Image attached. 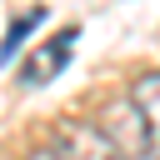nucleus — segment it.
I'll list each match as a JSON object with an SVG mask.
<instances>
[{
	"label": "nucleus",
	"mask_w": 160,
	"mask_h": 160,
	"mask_svg": "<svg viewBox=\"0 0 160 160\" xmlns=\"http://www.w3.org/2000/svg\"><path fill=\"white\" fill-rule=\"evenodd\" d=\"M95 125L105 130V140L115 145V155H120V160H145V150H150V135H145V120L135 115L130 95L110 100V105H105V115H100Z\"/></svg>",
	"instance_id": "obj_1"
},
{
	"label": "nucleus",
	"mask_w": 160,
	"mask_h": 160,
	"mask_svg": "<svg viewBox=\"0 0 160 160\" xmlns=\"http://www.w3.org/2000/svg\"><path fill=\"white\" fill-rule=\"evenodd\" d=\"M50 145H55L60 160H120L95 120H60V130H55Z\"/></svg>",
	"instance_id": "obj_2"
},
{
	"label": "nucleus",
	"mask_w": 160,
	"mask_h": 160,
	"mask_svg": "<svg viewBox=\"0 0 160 160\" xmlns=\"http://www.w3.org/2000/svg\"><path fill=\"white\" fill-rule=\"evenodd\" d=\"M70 55H75V30H60L50 45H40V50L20 65V85H50V80L65 70Z\"/></svg>",
	"instance_id": "obj_3"
},
{
	"label": "nucleus",
	"mask_w": 160,
	"mask_h": 160,
	"mask_svg": "<svg viewBox=\"0 0 160 160\" xmlns=\"http://www.w3.org/2000/svg\"><path fill=\"white\" fill-rule=\"evenodd\" d=\"M130 105H135V115L145 120V135H150L145 160H160V70H145L130 85Z\"/></svg>",
	"instance_id": "obj_4"
},
{
	"label": "nucleus",
	"mask_w": 160,
	"mask_h": 160,
	"mask_svg": "<svg viewBox=\"0 0 160 160\" xmlns=\"http://www.w3.org/2000/svg\"><path fill=\"white\" fill-rule=\"evenodd\" d=\"M35 20H40V10H30V15H20V20H15V25H10V35H5V40H0V60H10V55H15V50H20V40H25V35H30V30H35Z\"/></svg>",
	"instance_id": "obj_5"
},
{
	"label": "nucleus",
	"mask_w": 160,
	"mask_h": 160,
	"mask_svg": "<svg viewBox=\"0 0 160 160\" xmlns=\"http://www.w3.org/2000/svg\"><path fill=\"white\" fill-rule=\"evenodd\" d=\"M30 160H60V155H55V145H45V150H35Z\"/></svg>",
	"instance_id": "obj_6"
}]
</instances>
